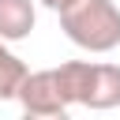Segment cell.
<instances>
[{
    "label": "cell",
    "instance_id": "cell-1",
    "mask_svg": "<svg viewBox=\"0 0 120 120\" xmlns=\"http://www.w3.org/2000/svg\"><path fill=\"white\" fill-rule=\"evenodd\" d=\"M56 79L64 90L68 109L82 105L94 112L116 109L120 105V64H105V60H64L56 64Z\"/></svg>",
    "mask_w": 120,
    "mask_h": 120
},
{
    "label": "cell",
    "instance_id": "cell-2",
    "mask_svg": "<svg viewBox=\"0 0 120 120\" xmlns=\"http://www.w3.org/2000/svg\"><path fill=\"white\" fill-rule=\"evenodd\" d=\"M60 30L86 52H112L120 45V8L112 0H75L60 11Z\"/></svg>",
    "mask_w": 120,
    "mask_h": 120
},
{
    "label": "cell",
    "instance_id": "cell-3",
    "mask_svg": "<svg viewBox=\"0 0 120 120\" xmlns=\"http://www.w3.org/2000/svg\"><path fill=\"white\" fill-rule=\"evenodd\" d=\"M15 101L22 105V112H68V101H64V90H60V79H56V68H45V71H26Z\"/></svg>",
    "mask_w": 120,
    "mask_h": 120
},
{
    "label": "cell",
    "instance_id": "cell-4",
    "mask_svg": "<svg viewBox=\"0 0 120 120\" xmlns=\"http://www.w3.org/2000/svg\"><path fill=\"white\" fill-rule=\"evenodd\" d=\"M38 22V0H0V41H22L34 34Z\"/></svg>",
    "mask_w": 120,
    "mask_h": 120
},
{
    "label": "cell",
    "instance_id": "cell-5",
    "mask_svg": "<svg viewBox=\"0 0 120 120\" xmlns=\"http://www.w3.org/2000/svg\"><path fill=\"white\" fill-rule=\"evenodd\" d=\"M26 64L0 41V101H8V98H15L19 94V86H22V79H26Z\"/></svg>",
    "mask_w": 120,
    "mask_h": 120
},
{
    "label": "cell",
    "instance_id": "cell-6",
    "mask_svg": "<svg viewBox=\"0 0 120 120\" xmlns=\"http://www.w3.org/2000/svg\"><path fill=\"white\" fill-rule=\"evenodd\" d=\"M22 120H71L68 112H22Z\"/></svg>",
    "mask_w": 120,
    "mask_h": 120
},
{
    "label": "cell",
    "instance_id": "cell-7",
    "mask_svg": "<svg viewBox=\"0 0 120 120\" xmlns=\"http://www.w3.org/2000/svg\"><path fill=\"white\" fill-rule=\"evenodd\" d=\"M38 4H45L49 11H56V15H60V11H68V8L75 4V0H38Z\"/></svg>",
    "mask_w": 120,
    "mask_h": 120
}]
</instances>
